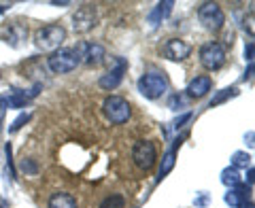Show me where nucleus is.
I'll use <instances>...</instances> for the list:
<instances>
[{"label": "nucleus", "mask_w": 255, "mask_h": 208, "mask_svg": "<svg viewBox=\"0 0 255 208\" xmlns=\"http://www.w3.org/2000/svg\"><path fill=\"white\" fill-rule=\"evenodd\" d=\"M64 41H66V30L60 23H47L34 32V43L43 51H58Z\"/></svg>", "instance_id": "1"}, {"label": "nucleus", "mask_w": 255, "mask_h": 208, "mask_svg": "<svg viewBox=\"0 0 255 208\" xmlns=\"http://www.w3.org/2000/svg\"><path fill=\"white\" fill-rule=\"evenodd\" d=\"M138 92L149 100H157L168 92V77L164 73H157V70H151L145 73L138 79Z\"/></svg>", "instance_id": "2"}, {"label": "nucleus", "mask_w": 255, "mask_h": 208, "mask_svg": "<svg viewBox=\"0 0 255 208\" xmlns=\"http://www.w3.org/2000/svg\"><path fill=\"white\" fill-rule=\"evenodd\" d=\"M102 113H105V117L111 123L122 125L132 117V106L122 96H109V98L102 102Z\"/></svg>", "instance_id": "3"}, {"label": "nucleus", "mask_w": 255, "mask_h": 208, "mask_svg": "<svg viewBox=\"0 0 255 208\" xmlns=\"http://www.w3.org/2000/svg\"><path fill=\"white\" fill-rule=\"evenodd\" d=\"M79 58L75 49H58L53 51L49 58H47V66L53 75H66V73H73V70L79 66Z\"/></svg>", "instance_id": "4"}, {"label": "nucleus", "mask_w": 255, "mask_h": 208, "mask_svg": "<svg viewBox=\"0 0 255 208\" xmlns=\"http://www.w3.org/2000/svg\"><path fill=\"white\" fill-rule=\"evenodd\" d=\"M200 64L206 70H219L226 64V49L217 41H211L200 47Z\"/></svg>", "instance_id": "5"}, {"label": "nucleus", "mask_w": 255, "mask_h": 208, "mask_svg": "<svg viewBox=\"0 0 255 208\" xmlns=\"http://www.w3.org/2000/svg\"><path fill=\"white\" fill-rule=\"evenodd\" d=\"M155 159H157L155 145L151 140H138L136 145H134V149H132V162H134V166H136L138 170H142V172L151 170L153 164H155Z\"/></svg>", "instance_id": "6"}, {"label": "nucleus", "mask_w": 255, "mask_h": 208, "mask_svg": "<svg viewBox=\"0 0 255 208\" xmlns=\"http://www.w3.org/2000/svg\"><path fill=\"white\" fill-rule=\"evenodd\" d=\"M75 53H77L79 62L87 64V66H100V64L105 62V58H107L105 47H102L100 43H90V41L77 43Z\"/></svg>", "instance_id": "7"}, {"label": "nucleus", "mask_w": 255, "mask_h": 208, "mask_svg": "<svg viewBox=\"0 0 255 208\" xmlns=\"http://www.w3.org/2000/svg\"><path fill=\"white\" fill-rule=\"evenodd\" d=\"M198 19L204 23L206 30L217 32L223 28V23H226V13L221 11V6L217 2H204V4H200V9H198Z\"/></svg>", "instance_id": "8"}, {"label": "nucleus", "mask_w": 255, "mask_h": 208, "mask_svg": "<svg viewBox=\"0 0 255 208\" xmlns=\"http://www.w3.org/2000/svg\"><path fill=\"white\" fill-rule=\"evenodd\" d=\"M96 26H98V9H96L94 4L79 6V9L75 11V15H73V28H75V32H81V34H85V32L94 30Z\"/></svg>", "instance_id": "9"}, {"label": "nucleus", "mask_w": 255, "mask_h": 208, "mask_svg": "<svg viewBox=\"0 0 255 208\" xmlns=\"http://www.w3.org/2000/svg\"><path fill=\"white\" fill-rule=\"evenodd\" d=\"M162 53L164 58H168L172 62H181L191 53V47L185 41H181V38H168L166 45L162 47Z\"/></svg>", "instance_id": "10"}, {"label": "nucleus", "mask_w": 255, "mask_h": 208, "mask_svg": "<svg viewBox=\"0 0 255 208\" xmlns=\"http://www.w3.org/2000/svg\"><path fill=\"white\" fill-rule=\"evenodd\" d=\"M124 73H126V62L117 60V66L111 68L107 75H102L98 85L102 87V90H107V92H113V90H117V87H119V83L124 81Z\"/></svg>", "instance_id": "11"}, {"label": "nucleus", "mask_w": 255, "mask_h": 208, "mask_svg": "<svg viewBox=\"0 0 255 208\" xmlns=\"http://www.w3.org/2000/svg\"><path fill=\"white\" fill-rule=\"evenodd\" d=\"M213 87V81L209 75H200V77H194L187 85V94L191 96V98H204L206 94L211 92Z\"/></svg>", "instance_id": "12"}, {"label": "nucleus", "mask_w": 255, "mask_h": 208, "mask_svg": "<svg viewBox=\"0 0 255 208\" xmlns=\"http://www.w3.org/2000/svg\"><path fill=\"white\" fill-rule=\"evenodd\" d=\"M4 36H6V43H11L13 47H19L21 41H26L28 28L23 26V23H11V26L4 30Z\"/></svg>", "instance_id": "13"}, {"label": "nucleus", "mask_w": 255, "mask_h": 208, "mask_svg": "<svg viewBox=\"0 0 255 208\" xmlns=\"http://www.w3.org/2000/svg\"><path fill=\"white\" fill-rule=\"evenodd\" d=\"M49 208H77V200L66 191H55L49 198Z\"/></svg>", "instance_id": "14"}, {"label": "nucleus", "mask_w": 255, "mask_h": 208, "mask_svg": "<svg viewBox=\"0 0 255 208\" xmlns=\"http://www.w3.org/2000/svg\"><path fill=\"white\" fill-rule=\"evenodd\" d=\"M172 6H174L172 0H166V2H157L155 9L151 11V15H149V23H151V26H157V23H162V19L172 11Z\"/></svg>", "instance_id": "15"}, {"label": "nucleus", "mask_w": 255, "mask_h": 208, "mask_svg": "<svg viewBox=\"0 0 255 208\" xmlns=\"http://www.w3.org/2000/svg\"><path fill=\"white\" fill-rule=\"evenodd\" d=\"M247 191H249V189H245V187L230 189L223 200H226V204H230V206H234V208H241L243 204H247Z\"/></svg>", "instance_id": "16"}, {"label": "nucleus", "mask_w": 255, "mask_h": 208, "mask_svg": "<svg viewBox=\"0 0 255 208\" xmlns=\"http://www.w3.org/2000/svg\"><path fill=\"white\" fill-rule=\"evenodd\" d=\"M221 183L226 187H230V189H236V187H241L243 177H241V172H238L236 168H226V170L221 172Z\"/></svg>", "instance_id": "17"}, {"label": "nucleus", "mask_w": 255, "mask_h": 208, "mask_svg": "<svg viewBox=\"0 0 255 208\" xmlns=\"http://www.w3.org/2000/svg\"><path fill=\"white\" fill-rule=\"evenodd\" d=\"M174 168V149L168 151L164 157H162V166H159V172H157V181H162L168 177V172Z\"/></svg>", "instance_id": "18"}, {"label": "nucleus", "mask_w": 255, "mask_h": 208, "mask_svg": "<svg viewBox=\"0 0 255 208\" xmlns=\"http://www.w3.org/2000/svg\"><path fill=\"white\" fill-rule=\"evenodd\" d=\"M100 208H126V198L119 194H111L100 202Z\"/></svg>", "instance_id": "19"}, {"label": "nucleus", "mask_w": 255, "mask_h": 208, "mask_svg": "<svg viewBox=\"0 0 255 208\" xmlns=\"http://www.w3.org/2000/svg\"><path fill=\"white\" fill-rule=\"evenodd\" d=\"M232 168H251V155L245 151H236L232 155Z\"/></svg>", "instance_id": "20"}, {"label": "nucleus", "mask_w": 255, "mask_h": 208, "mask_svg": "<svg viewBox=\"0 0 255 208\" xmlns=\"http://www.w3.org/2000/svg\"><path fill=\"white\" fill-rule=\"evenodd\" d=\"M238 92L234 90V87H228V90H221L217 96H215V98L211 100V104H209V106L213 108V106H217V104H221V102H226L228 98H234V96H236Z\"/></svg>", "instance_id": "21"}, {"label": "nucleus", "mask_w": 255, "mask_h": 208, "mask_svg": "<svg viewBox=\"0 0 255 208\" xmlns=\"http://www.w3.org/2000/svg\"><path fill=\"white\" fill-rule=\"evenodd\" d=\"M28 121H30V113H21V115H19V117H17V119H15V121L11 123L9 130H11V132H17V130H21V127L26 125Z\"/></svg>", "instance_id": "22"}, {"label": "nucleus", "mask_w": 255, "mask_h": 208, "mask_svg": "<svg viewBox=\"0 0 255 208\" xmlns=\"http://www.w3.org/2000/svg\"><path fill=\"white\" fill-rule=\"evenodd\" d=\"M168 106H170L172 110H179V106H185V98H183V96H179V94H174L172 98H170V102H168Z\"/></svg>", "instance_id": "23"}, {"label": "nucleus", "mask_w": 255, "mask_h": 208, "mask_svg": "<svg viewBox=\"0 0 255 208\" xmlns=\"http://www.w3.org/2000/svg\"><path fill=\"white\" fill-rule=\"evenodd\" d=\"M6 110H9V102H6V96L0 94V123L4 121V115H6Z\"/></svg>", "instance_id": "24"}, {"label": "nucleus", "mask_w": 255, "mask_h": 208, "mask_svg": "<svg viewBox=\"0 0 255 208\" xmlns=\"http://www.w3.org/2000/svg\"><path fill=\"white\" fill-rule=\"evenodd\" d=\"M21 170L28 172V174H34L36 172V164L32 162V159H23V162H21Z\"/></svg>", "instance_id": "25"}, {"label": "nucleus", "mask_w": 255, "mask_h": 208, "mask_svg": "<svg viewBox=\"0 0 255 208\" xmlns=\"http://www.w3.org/2000/svg\"><path fill=\"white\" fill-rule=\"evenodd\" d=\"M245 58L249 60V64H253V43L247 45V49H245Z\"/></svg>", "instance_id": "26"}, {"label": "nucleus", "mask_w": 255, "mask_h": 208, "mask_svg": "<svg viewBox=\"0 0 255 208\" xmlns=\"http://www.w3.org/2000/svg\"><path fill=\"white\" fill-rule=\"evenodd\" d=\"M0 208H9V202H6L2 196H0Z\"/></svg>", "instance_id": "27"}, {"label": "nucleus", "mask_w": 255, "mask_h": 208, "mask_svg": "<svg viewBox=\"0 0 255 208\" xmlns=\"http://www.w3.org/2000/svg\"><path fill=\"white\" fill-rule=\"evenodd\" d=\"M6 9H9V4H0V13H4Z\"/></svg>", "instance_id": "28"}, {"label": "nucleus", "mask_w": 255, "mask_h": 208, "mask_svg": "<svg viewBox=\"0 0 255 208\" xmlns=\"http://www.w3.org/2000/svg\"><path fill=\"white\" fill-rule=\"evenodd\" d=\"M0 79H2V75H0Z\"/></svg>", "instance_id": "29"}]
</instances>
